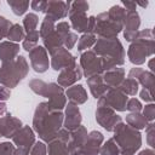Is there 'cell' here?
<instances>
[{
  "label": "cell",
  "mask_w": 155,
  "mask_h": 155,
  "mask_svg": "<svg viewBox=\"0 0 155 155\" xmlns=\"http://www.w3.org/2000/svg\"><path fill=\"white\" fill-rule=\"evenodd\" d=\"M81 67L84 69V75L88 79L93 75H99L103 69H102V62L101 58L93 52V51H86L81 54L80 58Z\"/></svg>",
  "instance_id": "11"
},
{
  "label": "cell",
  "mask_w": 155,
  "mask_h": 155,
  "mask_svg": "<svg viewBox=\"0 0 155 155\" xmlns=\"http://www.w3.org/2000/svg\"><path fill=\"white\" fill-rule=\"evenodd\" d=\"M11 27H12L11 22L7 21L5 17L0 16V40L4 39L5 36L7 38V34H8V30Z\"/></svg>",
  "instance_id": "36"
},
{
  "label": "cell",
  "mask_w": 155,
  "mask_h": 155,
  "mask_svg": "<svg viewBox=\"0 0 155 155\" xmlns=\"http://www.w3.org/2000/svg\"><path fill=\"white\" fill-rule=\"evenodd\" d=\"M96 119L97 122L104 127L107 131H114L115 126L121 122V117L115 114V111L111 108L98 105L96 111Z\"/></svg>",
  "instance_id": "12"
},
{
  "label": "cell",
  "mask_w": 155,
  "mask_h": 155,
  "mask_svg": "<svg viewBox=\"0 0 155 155\" xmlns=\"http://www.w3.org/2000/svg\"><path fill=\"white\" fill-rule=\"evenodd\" d=\"M99 150H101V155H120V149L114 142V139L107 140Z\"/></svg>",
  "instance_id": "33"
},
{
  "label": "cell",
  "mask_w": 155,
  "mask_h": 155,
  "mask_svg": "<svg viewBox=\"0 0 155 155\" xmlns=\"http://www.w3.org/2000/svg\"><path fill=\"white\" fill-rule=\"evenodd\" d=\"M46 145L42 142H36L31 148L30 155H46Z\"/></svg>",
  "instance_id": "37"
},
{
  "label": "cell",
  "mask_w": 155,
  "mask_h": 155,
  "mask_svg": "<svg viewBox=\"0 0 155 155\" xmlns=\"http://www.w3.org/2000/svg\"><path fill=\"white\" fill-rule=\"evenodd\" d=\"M140 97H142V99H144L147 102H151L153 101V93L148 92V90H145V88L140 92Z\"/></svg>",
  "instance_id": "44"
},
{
  "label": "cell",
  "mask_w": 155,
  "mask_h": 155,
  "mask_svg": "<svg viewBox=\"0 0 155 155\" xmlns=\"http://www.w3.org/2000/svg\"><path fill=\"white\" fill-rule=\"evenodd\" d=\"M124 24H125V31H124L125 39L128 41L134 40L137 36V29L140 24L138 13L136 11H126Z\"/></svg>",
  "instance_id": "15"
},
{
  "label": "cell",
  "mask_w": 155,
  "mask_h": 155,
  "mask_svg": "<svg viewBox=\"0 0 155 155\" xmlns=\"http://www.w3.org/2000/svg\"><path fill=\"white\" fill-rule=\"evenodd\" d=\"M127 104V96L120 91V88H109L99 99L98 105L111 108L113 110L116 109L119 111L126 110Z\"/></svg>",
  "instance_id": "9"
},
{
  "label": "cell",
  "mask_w": 155,
  "mask_h": 155,
  "mask_svg": "<svg viewBox=\"0 0 155 155\" xmlns=\"http://www.w3.org/2000/svg\"><path fill=\"white\" fill-rule=\"evenodd\" d=\"M97 39L94 36V34L92 33H85L80 39H79V44H78V50L79 51H82L85 48H88L91 47L93 44H96Z\"/></svg>",
  "instance_id": "32"
},
{
  "label": "cell",
  "mask_w": 155,
  "mask_h": 155,
  "mask_svg": "<svg viewBox=\"0 0 155 155\" xmlns=\"http://www.w3.org/2000/svg\"><path fill=\"white\" fill-rule=\"evenodd\" d=\"M30 5H31V7H33L35 11L45 12L46 6H47V1H33Z\"/></svg>",
  "instance_id": "42"
},
{
  "label": "cell",
  "mask_w": 155,
  "mask_h": 155,
  "mask_svg": "<svg viewBox=\"0 0 155 155\" xmlns=\"http://www.w3.org/2000/svg\"><path fill=\"white\" fill-rule=\"evenodd\" d=\"M48 155H69V149L65 142L54 139L48 143Z\"/></svg>",
  "instance_id": "26"
},
{
  "label": "cell",
  "mask_w": 155,
  "mask_h": 155,
  "mask_svg": "<svg viewBox=\"0 0 155 155\" xmlns=\"http://www.w3.org/2000/svg\"><path fill=\"white\" fill-rule=\"evenodd\" d=\"M54 30V21L52 18H50L48 16H46L42 21V24H41V29H40V33L39 35L45 39L50 33H52Z\"/></svg>",
  "instance_id": "34"
},
{
  "label": "cell",
  "mask_w": 155,
  "mask_h": 155,
  "mask_svg": "<svg viewBox=\"0 0 155 155\" xmlns=\"http://www.w3.org/2000/svg\"><path fill=\"white\" fill-rule=\"evenodd\" d=\"M7 39L10 41H21L24 39V29L19 24H12V27L8 30Z\"/></svg>",
  "instance_id": "31"
},
{
  "label": "cell",
  "mask_w": 155,
  "mask_h": 155,
  "mask_svg": "<svg viewBox=\"0 0 155 155\" xmlns=\"http://www.w3.org/2000/svg\"><path fill=\"white\" fill-rule=\"evenodd\" d=\"M114 132L115 134L113 139L116 143V145L120 147L121 154L133 155L136 150L139 149L142 138H140V133L136 128L120 122L115 126Z\"/></svg>",
  "instance_id": "3"
},
{
  "label": "cell",
  "mask_w": 155,
  "mask_h": 155,
  "mask_svg": "<svg viewBox=\"0 0 155 155\" xmlns=\"http://www.w3.org/2000/svg\"><path fill=\"white\" fill-rule=\"evenodd\" d=\"M88 4L86 1H75L70 4L69 18L71 21V27L79 33H88V18L86 11Z\"/></svg>",
  "instance_id": "8"
},
{
  "label": "cell",
  "mask_w": 155,
  "mask_h": 155,
  "mask_svg": "<svg viewBox=\"0 0 155 155\" xmlns=\"http://www.w3.org/2000/svg\"><path fill=\"white\" fill-rule=\"evenodd\" d=\"M139 155H154L153 150H143L142 153H139Z\"/></svg>",
  "instance_id": "46"
},
{
  "label": "cell",
  "mask_w": 155,
  "mask_h": 155,
  "mask_svg": "<svg viewBox=\"0 0 155 155\" xmlns=\"http://www.w3.org/2000/svg\"><path fill=\"white\" fill-rule=\"evenodd\" d=\"M121 155H130V154H121Z\"/></svg>",
  "instance_id": "48"
},
{
  "label": "cell",
  "mask_w": 155,
  "mask_h": 155,
  "mask_svg": "<svg viewBox=\"0 0 155 155\" xmlns=\"http://www.w3.org/2000/svg\"><path fill=\"white\" fill-rule=\"evenodd\" d=\"M87 84H88L90 90H91V92H92V94H93V97L96 99L97 98L99 99L109 90V87L104 84L103 78L101 75H93V76L88 78L87 79Z\"/></svg>",
  "instance_id": "23"
},
{
  "label": "cell",
  "mask_w": 155,
  "mask_h": 155,
  "mask_svg": "<svg viewBox=\"0 0 155 155\" xmlns=\"http://www.w3.org/2000/svg\"><path fill=\"white\" fill-rule=\"evenodd\" d=\"M19 52V46L11 41H5L0 44V59L2 63L13 61Z\"/></svg>",
  "instance_id": "24"
},
{
  "label": "cell",
  "mask_w": 155,
  "mask_h": 155,
  "mask_svg": "<svg viewBox=\"0 0 155 155\" xmlns=\"http://www.w3.org/2000/svg\"><path fill=\"white\" fill-rule=\"evenodd\" d=\"M39 23V18L35 13H28L23 19V25L27 30V33L34 31L36 29V25Z\"/></svg>",
  "instance_id": "35"
},
{
  "label": "cell",
  "mask_w": 155,
  "mask_h": 155,
  "mask_svg": "<svg viewBox=\"0 0 155 155\" xmlns=\"http://www.w3.org/2000/svg\"><path fill=\"white\" fill-rule=\"evenodd\" d=\"M51 64H52V68L54 70H62V69L74 67L76 64V59L74 56H71L69 53V51L67 48L61 47L58 51H56L52 54Z\"/></svg>",
  "instance_id": "13"
},
{
  "label": "cell",
  "mask_w": 155,
  "mask_h": 155,
  "mask_svg": "<svg viewBox=\"0 0 155 155\" xmlns=\"http://www.w3.org/2000/svg\"><path fill=\"white\" fill-rule=\"evenodd\" d=\"M126 121L133 128H144L145 125H147V119L142 114H139V113L128 114L127 117H126Z\"/></svg>",
  "instance_id": "28"
},
{
  "label": "cell",
  "mask_w": 155,
  "mask_h": 155,
  "mask_svg": "<svg viewBox=\"0 0 155 155\" xmlns=\"http://www.w3.org/2000/svg\"><path fill=\"white\" fill-rule=\"evenodd\" d=\"M29 58L31 62V68L36 73H44L48 69V57L44 47L36 46L29 52Z\"/></svg>",
  "instance_id": "14"
},
{
  "label": "cell",
  "mask_w": 155,
  "mask_h": 155,
  "mask_svg": "<svg viewBox=\"0 0 155 155\" xmlns=\"http://www.w3.org/2000/svg\"><path fill=\"white\" fill-rule=\"evenodd\" d=\"M62 122L63 114L59 110H51L46 102L38 105L33 120V126L42 140L48 143L54 140Z\"/></svg>",
  "instance_id": "1"
},
{
  "label": "cell",
  "mask_w": 155,
  "mask_h": 155,
  "mask_svg": "<svg viewBox=\"0 0 155 155\" xmlns=\"http://www.w3.org/2000/svg\"><path fill=\"white\" fill-rule=\"evenodd\" d=\"M120 91L125 94H136L138 91V82L137 80L132 79V78H127L126 80H124L121 82V85L119 86Z\"/></svg>",
  "instance_id": "27"
},
{
  "label": "cell",
  "mask_w": 155,
  "mask_h": 155,
  "mask_svg": "<svg viewBox=\"0 0 155 155\" xmlns=\"http://www.w3.org/2000/svg\"><path fill=\"white\" fill-rule=\"evenodd\" d=\"M12 155H29V149H25V148H18L17 150L13 151Z\"/></svg>",
  "instance_id": "45"
},
{
  "label": "cell",
  "mask_w": 155,
  "mask_h": 155,
  "mask_svg": "<svg viewBox=\"0 0 155 155\" xmlns=\"http://www.w3.org/2000/svg\"><path fill=\"white\" fill-rule=\"evenodd\" d=\"M5 111H6V105L0 102V115H1L2 113H5Z\"/></svg>",
  "instance_id": "47"
},
{
  "label": "cell",
  "mask_w": 155,
  "mask_h": 155,
  "mask_svg": "<svg viewBox=\"0 0 155 155\" xmlns=\"http://www.w3.org/2000/svg\"><path fill=\"white\" fill-rule=\"evenodd\" d=\"M13 143L18 145V148H25V149H31L33 144L35 143V137L33 131L29 128V126H23L21 127L12 137Z\"/></svg>",
  "instance_id": "16"
},
{
  "label": "cell",
  "mask_w": 155,
  "mask_h": 155,
  "mask_svg": "<svg viewBox=\"0 0 155 155\" xmlns=\"http://www.w3.org/2000/svg\"><path fill=\"white\" fill-rule=\"evenodd\" d=\"M103 142V136L98 131H92L87 134L86 140L81 147L69 153V155H98L101 144Z\"/></svg>",
  "instance_id": "10"
},
{
  "label": "cell",
  "mask_w": 155,
  "mask_h": 155,
  "mask_svg": "<svg viewBox=\"0 0 155 155\" xmlns=\"http://www.w3.org/2000/svg\"><path fill=\"white\" fill-rule=\"evenodd\" d=\"M22 127L21 120L7 114L6 116L0 119V137L12 138L13 134Z\"/></svg>",
  "instance_id": "17"
},
{
  "label": "cell",
  "mask_w": 155,
  "mask_h": 155,
  "mask_svg": "<svg viewBox=\"0 0 155 155\" xmlns=\"http://www.w3.org/2000/svg\"><path fill=\"white\" fill-rule=\"evenodd\" d=\"M94 29L93 33L98 34L103 39H113L121 31L124 22L113 18L108 12L101 13L94 17Z\"/></svg>",
  "instance_id": "7"
},
{
  "label": "cell",
  "mask_w": 155,
  "mask_h": 155,
  "mask_svg": "<svg viewBox=\"0 0 155 155\" xmlns=\"http://www.w3.org/2000/svg\"><path fill=\"white\" fill-rule=\"evenodd\" d=\"M70 4L71 2H63V1H47V6H46V16H48L50 18H52L54 22L59 18L65 17L69 13V8H70Z\"/></svg>",
  "instance_id": "18"
},
{
  "label": "cell",
  "mask_w": 155,
  "mask_h": 155,
  "mask_svg": "<svg viewBox=\"0 0 155 155\" xmlns=\"http://www.w3.org/2000/svg\"><path fill=\"white\" fill-rule=\"evenodd\" d=\"M65 121H64V127L68 131H74L78 128L81 124V115L79 111V108L74 103H69L67 105L65 110Z\"/></svg>",
  "instance_id": "20"
},
{
  "label": "cell",
  "mask_w": 155,
  "mask_h": 155,
  "mask_svg": "<svg viewBox=\"0 0 155 155\" xmlns=\"http://www.w3.org/2000/svg\"><path fill=\"white\" fill-rule=\"evenodd\" d=\"M148 30L137 33L134 42L128 48V58L133 64H142L145 62V57L153 53V35L145 38Z\"/></svg>",
  "instance_id": "6"
},
{
  "label": "cell",
  "mask_w": 155,
  "mask_h": 155,
  "mask_svg": "<svg viewBox=\"0 0 155 155\" xmlns=\"http://www.w3.org/2000/svg\"><path fill=\"white\" fill-rule=\"evenodd\" d=\"M15 151V147L8 143V142H5V143H0V155H12Z\"/></svg>",
  "instance_id": "39"
},
{
  "label": "cell",
  "mask_w": 155,
  "mask_h": 155,
  "mask_svg": "<svg viewBox=\"0 0 155 155\" xmlns=\"http://www.w3.org/2000/svg\"><path fill=\"white\" fill-rule=\"evenodd\" d=\"M39 40V31L34 30L30 33H27V36L23 40V48L28 52H30L34 47H36V42Z\"/></svg>",
  "instance_id": "29"
},
{
  "label": "cell",
  "mask_w": 155,
  "mask_h": 155,
  "mask_svg": "<svg viewBox=\"0 0 155 155\" xmlns=\"http://www.w3.org/2000/svg\"><path fill=\"white\" fill-rule=\"evenodd\" d=\"M67 97L70 101V103L82 104L87 99V93L81 85H75L67 90Z\"/></svg>",
  "instance_id": "25"
},
{
  "label": "cell",
  "mask_w": 155,
  "mask_h": 155,
  "mask_svg": "<svg viewBox=\"0 0 155 155\" xmlns=\"http://www.w3.org/2000/svg\"><path fill=\"white\" fill-rule=\"evenodd\" d=\"M29 65L24 57L19 56L13 61L2 63L0 68V84L5 87H15L28 73Z\"/></svg>",
  "instance_id": "4"
},
{
  "label": "cell",
  "mask_w": 155,
  "mask_h": 155,
  "mask_svg": "<svg viewBox=\"0 0 155 155\" xmlns=\"http://www.w3.org/2000/svg\"><path fill=\"white\" fill-rule=\"evenodd\" d=\"M126 109L131 110L132 113H139V110L142 109V104L138 99L136 98H132L130 101H127V104H126Z\"/></svg>",
  "instance_id": "38"
},
{
  "label": "cell",
  "mask_w": 155,
  "mask_h": 155,
  "mask_svg": "<svg viewBox=\"0 0 155 155\" xmlns=\"http://www.w3.org/2000/svg\"><path fill=\"white\" fill-rule=\"evenodd\" d=\"M81 69L78 64H75L74 67L63 69L58 76V84L63 87H69L70 85H73L75 81L81 79Z\"/></svg>",
  "instance_id": "19"
},
{
  "label": "cell",
  "mask_w": 155,
  "mask_h": 155,
  "mask_svg": "<svg viewBox=\"0 0 155 155\" xmlns=\"http://www.w3.org/2000/svg\"><path fill=\"white\" fill-rule=\"evenodd\" d=\"M10 97V90L7 87H0V102L6 101Z\"/></svg>",
  "instance_id": "43"
},
{
  "label": "cell",
  "mask_w": 155,
  "mask_h": 155,
  "mask_svg": "<svg viewBox=\"0 0 155 155\" xmlns=\"http://www.w3.org/2000/svg\"><path fill=\"white\" fill-rule=\"evenodd\" d=\"M7 4H8V6L12 8V11H13V13L15 15H17V16H21V15H23L25 11H27V8L29 7V1H18V0H8L7 1Z\"/></svg>",
  "instance_id": "30"
},
{
  "label": "cell",
  "mask_w": 155,
  "mask_h": 155,
  "mask_svg": "<svg viewBox=\"0 0 155 155\" xmlns=\"http://www.w3.org/2000/svg\"><path fill=\"white\" fill-rule=\"evenodd\" d=\"M124 75H125L124 69L114 67L109 70H105V73L102 78H103L104 84L109 88H117L121 85V82L124 81Z\"/></svg>",
  "instance_id": "22"
},
{
  "label": "cell",
  "mask_w": 155,
  "mask_h": 155,
  "mask_svg": "<svg viewBox=\"0 0 155 155\" xmlns=\"http://www.w3.org/2000/svg\"><path fill=\"white\" fill-rule=\"evenodd\" d=\"M65 36H67V34L61 33V31H58V30L54 28V30H53L52 33H50V34L44 39V44H45L46 48L48 50V52H50L51 54H53L56 51H58V50L62 47V45L64 44Z\"/></svg>",
  "instance_id": "21"
},
{
  "label": "cell",
  "mask_w": 155,
  "mask_h": 155,
  "mask_svg": "<svg viewBox=\"0 0 155 155\" xmlns=\"http://www.w3.org/2000/svg\"><path fill=\"white\" fill-rule=\"evenodd\" d=\"M154 115H155V107L154 104H150V105H147L144 108V113H143V116L147 119V120H153L154 119Z\"/></svg>",
  "instance_id": "41"
},
{
  "label": "cell",
  "mask_w": 155,
  "mask_h": 155,
  "mask_svg": "<svg viewBox=\"0 0 155 155\" xmlns=\"http://www.w3.org/2000/svg\"><path fill=\"white\" fill-rule=\"evenodd\" d=\"M29 86L35 93L48 98L47 105L51 110H59L65 107V97L63 94V88L57 84H46L41 80L34 79L29 82Z\"/></svg>",
  "instance_id": "5"
},
{
  "label": "cell",
  "mask_w": 155,
  "mask_h": 155,
  "mask_svg": "<svg viewBox=\"0 0 155 155\" xmlns=\"http://www.w3.org/2000/svg\"><path fill=\"white\" fill-rule=\"evenodd\" d=\"M93 52L99 56L102 62V69L109 70L116 65H121L125 62V51L117 38L103 39L99 38L94 45Z\"/></svg>",
  "instance_id": "2"
},
{
  "label": "cell",
  "mask_w": 155,
  "mask_h": 155,
  "mask_svg": "<svg viewBox=\"0 0 155 155\" xmlns=\"http://www.w3.org/2000/svg\"><path fill=\"white\" fill-rule=\"evenodd\" d=\"M78 41V35L75 34V33H68L67 34V36H65V39H64V45H65V47L69 50V48H71L74 45H75V42Z\"/></svg>",
  "instance_id": "40"
}]
</instances>
